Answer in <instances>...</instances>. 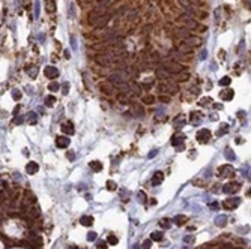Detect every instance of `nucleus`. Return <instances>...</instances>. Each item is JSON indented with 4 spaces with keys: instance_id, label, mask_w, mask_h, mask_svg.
<instances>
[{
    "instance_id": "21",
    "label": "nucleus",
    "mask_w": 251,
    "mask_h": 249,
    "mask_svg": "<svg viewBox=\"0 0 251 249\" xmlns=\"http://www.w3.org/2000/svg\"><path fill=\"white\" fill-rule=\"evenodd\" d=\"M184 44H187L188 47H197V45H200V39L198 38H193V36H189L187 39H184Z\"/></svg>"
},
{
    "instance_id": "61",
    "label": "nucleus",
    "mask_w": 251,
    "mask_h": 249,
    "mask_svg": "<svg viewBox=\"0 0 251 249\" xmlns=\"http://www.w3.org/2000/svg\"><path fill=\"white\" fill-rule=\"evenodd\" d=\"M211 120H218V116L217 114H211Z\"/></svg>"
},
{
    "instance_id": "16",
    "label": "nucleus",
    "mask_w": 251,
    "mask_h": 249,
    "mask_svg": "<svg viewBox=\"0 0 251 249\" xmlns=\"http://www.w3.org/2000/svg\"><path fill=\"white\" fill-rule=\"evenodd\" d=\"M164 180V173L162 171H157L153 176H152V180H150V185L152 186H159Z\"/></svg>"
},
{
    "instance_id": "18",
    "label": "nucleus",
    "mask_w": 251,
    "mask_h": 249,
    "mask_svg": "<svg viewBox=\"0 0 251 249\" xmlns=\"http://www.w3.org/2000/svg\"><path fill=\"white\" fill-rule=\"evenodd\" d=\"M60 128H62V131L65 132V134H68V135H72L74 132H75V128H74V123L72 122H65Z\"/></svg>"
},
{
    "instance_id": "55",
    "label": "nucleus",
    "mask_w": 251,
    "mask_h": 249,
    "mask_svg": "<svg viewBox=\"0 0 251 249\" xmlns=\"http://www.w3.org/2000/svg\"><path fill=\"white\" fill-rule=\"evenodd\" d=\"M193 240H194L193 236H185V237H184V242H185V243H191Z\"/></svg>"
},
{
    "instance_id": "45",
    "label": "nucleus",
    "mask_w": 251,
    "mask_h": 249,
    "mask_svg": "<svg viewBox=\"0 0 251 249\" xmlns=\"http://www.w3.org/2000/svg\"><path fill=\"white\" fill-rule=\"evenodd\" d=\"M87 240H89V242L96 240V233H95V231H90V233H87Z\"/></svg>"
},
{
    "instance_id": "29",
    "label": "nucleus",
    "mask_w": 251,
    "mask_h": 249,
    "mask_svg": "<svg viewBox=\"0 0 251 249\" xmlns=\"http://www.w3.org/2000/svg\"><path fill=\"white\" fill-rule=\"evenodd\" d=\"M224 158H226L227 161H235V159H236L235 153H233V150H232L230 147H226V149H224Z\"/></svg>"
},
{
    "instance_id": "50",
    "label": "nucleus",
    "mask_w": 251,
    "mask_h": 249,
    "mask_svg": "<svg viewBox=\"0 0 251 249\" xmlns=\"http://www.w3.org/2000/svg\"><path fill=\"white\" fill-rule=\"evenodd\" d=\"M110 89H111L110 86H102V89H101V90H102V93H105V95H111L113 92H111Z\"/></svg>"
},
{
    "instance_id": "36",
    "label": "nucleus",
    "mask_w": 251,
    "mask_h": 249,
    "mask_svg": "<svg viewBox=\"0 0 251 249\" xmlns=\"http://www.w3.org/2000/svg\"><path fill=\"white\" fill-rule=\"evenodd\" d=\"M107 243H108V245H117V243H119V239H117L114 234H110L108 239H107Z\"/></svg>"
},
{
    "instance_id": "11",
    "label": "nucleus",
    "mask_w": 251,
    "mask_h": 249,
    "mask_svg": "<svg viewBox=\"0 0 251 249\" xmlns=\"http://www.w3.org/2000/svg\"><path fill=\"white\" fill-rule=\"evenodd\" d=\"M129 111H131L132 116H135V117H143V116H144L143 107L138 102H131V105H129Z\"/></svg>"
},
{
    "instance_id": "40",
    "label": "nucleus",
    "mask_w": 251,
    "mask_h": 249,
    "mask_svg": "<svg viewBox=\"0 0 251 249\" xmlns=\"http://www.w3.org/2000/svg\"><path fill=\"white\" fill-rule=\"evenodd\" d=\"M137 200L140 201L141 204H144V203H146V194H144L143 191H140V192L137 194Z\"/></svg>"
},
{
    "instance_id": "60",
    "label": "nucleus",
    "mask_w": 251,
    "mask_h": 249,
    "mask_svg": "<svg viewBox=\"0 0 251 249\" xmlns=\"http://www.w3.org/2000/svg\"><path fill=\"white\" fill-rule=\"evenodd\" d=\"M157 153H158V150H153V152H150L148 156H149V158H153V156H157Z\"/></svg>"
},
{
    "instance_id": "48",
    "label": "nucleus",
    "mask_w": 251,
    "mask_h": 249,
    "mask_svg": "<svg viewBox=\"0 0 251 249\" xmlns=\"http://www.w3.org/2000/svg\"><path fill=\"white\" fill-rule=\"evenodd\" d=\"M150 245H152V240H150V239H149V240H144L141 249H150Z\"/></svg>"
},
{
    "instance_id": "3",
    "label": "nucleus",
    "mask_w": 251,
    "mask_h": 249,
    "mask_svg": "<svg viewBox=\"0 0 251 249\" xmlns=\"http://www.w3.org/2000/svg\"><path fill=\"white\" fill-rule=\"evenodd\" d=\"M184 141H185V135L182 134V132H178V134H175L171 137V146L176 147L178 152H182V150L185 149Z\"/></svg>"
},
{
    "instance_id": "20",
    "label": "nucleus",
    "mask_w": 251,
    "mask_h": 249,
    "mask_svg": "<svg viewBox=\"0 0 251 249\" xmlns=\"http://www.w3.org/2000/svg\"><path fill=\"white\" fill-rule=\"evenodd\" d=\"M155 75H157L159 80H168L170 77H171V74L168 72V71H166L164 68H159V69H157V72H155Z\"/></svg>"
},
{
    "instance_id": "32",
    "label": "nucleus",
    "mask_w": 251,
    "mask_h": 249,
    "mask_svg": "<svg viewBox=\"0 0 251 249\" xmlns=\"http://www.w3.org/2000/svg\"><path fill=\"white\" fill-rule=\"evenodd\" d=\"M178 50H179V53H182V54H189L193 48H191V47H188L187 44H182V45H179Z\"/></svg>"
},
{
    "instance_id": "58",
    "label": "nucleus",
    "mask_w": 251,
    "mask_h": 249,
    "mask_svg": "<svg viewBox=\"0 0 251 249\" xmlns=\"http://www.w3.org/2000/svg\"><path fill=\"white\" fill-rule=\"evenodd\" d=\"M68 92H69V84L65 83V84H63V95H66Z\"/></svg>"
},
{
    "instance_id": "54",
    "label": "nucleus",
    "mask_w": 251,
    "mask_h": 249,
    "mask_svg": "<svg viewBox=\"0 0 251 249\" xmlns=\"http://www.w3.org/2000/svg\"><path fill=\"white\" fill-rule=\"evenodd\" d=\"M153 101H155V98H153V96H148V98H144V102H146V104H152Z\"/></svg>"
},
{
    "instance_id": "7",
    "label": "nucleus",
    "mask_w": 251,
    "mask_h": 249,
    "mask_svg": "<svg viewBox=\"0 0 251 249\" xmlns=\"http://www.w3.org/2000/svg\"><path fill=\"white\" fill-rule=\"evenodd\" d=\"M110 20V15H101V17H95V18H89V23L95 27H102V26H105L107 21Z\"/></svg>"
},
{
    "instance_id": "26",
    "label": "nucleus",
    "mask_w": 251,
    "mask_h": 249,
    "mask_svg": "<svg viewBox=\"0 0 251 249\" xmlns=\"http://www.w3.org/2000/svg\"><path fill=\"white\" fill-rule=\"evenodd\" d=\"M89 167H90L92 173H99V171L102 170V164H101L99 161H92V162L89 164Z\"/></svg>"
},
{
    "instance_id": "10",
    "label": "nucleus",
    "mask_w": 251,
    "mask_h": 249,
    "mask_svg": "<svg viewBox=\"0 0 251 249\" xmlns=\"http://www.w3.org/2000/svg\"><path fill=\"white\" fill-rule=\"evenodd\" d=\"M239 203H241V198H238V197H230V198H227V200H224L223 207L227 209V210H235Z\"/></svg>"
},
{
    "instance_id": "4",
    "label": "nucleus",
    "mask_w": 251,
    "mask_h": 249,
    "mask_svg": "<svg viewBox=\"0 0 251 249\" xmlns=\"http://www.w3.org/2000/svg\"><path fill=\"white\" fill-rule=\"evenodd\" d=\"M162 68L166 69V71H168V72H170L171 75L180 74V72L184 71V66L180 65V63H178V62H167V63H164V65H162Z\"/></svg>"
},
{
    "instance_id": "13",
    "label": "nucleus",
    "mask_w": 251,
    "mask_h": 249,
    "mask_svg": "<svg viewBox=\"0 0 251 249\" xmlns=\"http://www.w3.org/2000/svg\"><path fill=\"white\" fill-rule=\"evenodd\" d=\"M95 62H96L98 65H101V66H110L111 65V57L102 53V54L95 56Z\"/></svg>"
},
{
    "instance_id": "12",
    "label": "nucleus",
    "mask_w": 251,
    "mask_h": 249,
    "mask_svg": "<svg viewBox=\"0 0 251 249\" xmlns=\"http://www.w3.org/2000/svg\"><path fill=\"white\" fill-rule=\"evenodd\" d=\"M209 138H211V131L209 129H200L197 132V141L200 144H205V143H207L209 141Z\"/></svg>"
},
{
    "instance_id": "44",
    "label": "nucleus",
    "mask_w": 251,
    "mask_h": 249,
    "mask_svg": "<svg viewBox=\"0 0 251 249\" xmlns=\"http://www.w3.org/2000/svg\"><path fill=\"white\" fill-rule=\"evenodd\" d=\"M107 189H108V191H114V189H116V183H114L113 180H108V182H107Z\"/></svg>"
},
{
    "instance_id": "53",
    "label": "nucleus",
    "mask_w": 251,
    "mask_h": 249,
    "mask_svg": "<svg viewBox=\"0 0 251 249\" xmlns=\"http://www.w3.org/2000/svg\"><path fill=\"white\" fill-rule=\"evenodd\" d=\"M209 207H211V210H218L220 204L218 203H212V204H209Z\"/></svg>"
},
{
    "instance_id": "46",
    "label": "nucleus",
    "mask_w": 251,
    "mask_h": 249,
    "mask_svg": "<svg viewBox=\"0 0 251 249\" xmlns=\"http://www.w3.org/2000/svg\"><path fill=\"white\" fill-rule=\"evenodd\" d=\"M98 249H108V243L101 240V242H98Z\"/></svg>"
},
{
    "instance_id": "15",
    "label": "nucleus",
    "mask_w": 251,
    "mask_h": 249,
    "mask_svg": "<svg viewBox=\"0 0 251 249\" xmlns=\"http://www.w3.org/2000/svg\"><path fill=\"white\" fill-rule=\"evenodd\" d=\"M44 74H45V77H47V78H50V80H54V78H57V77H59V71H57L54 66H47V68L44 69Z\"/></svg>"
},
{
    "instance_id": "43",
    "label": "nucleus",
    "mask_w": 251,
    "mask_h": 249,
    "mask_svg": "<svg viewBox=\"0 0 251 249\" xmlns=\"http://www.w3.org/2000/svg\"><path fill=\"white\" fill-rule=\"evenodd\" d=\"M230 83H232V80H230L229 77H224V78L220 80V84H221V86H229Z\"/></svg>"
},
{
    "instance_id": "56",
    "label": "nucleus",
    "mask_w": 251,
    "mask_h": 249,
    "mask_svg": "<svg viewBox=\"0 0 251 249\" xmlns=\"http://www.w3.org/2000/svg\"><path fill=\"white\" fill-rule=\"evenodd\" d=\"M66 156H68V159H69V161H75V155H74L72 152H68V153H66Z\"/></svg>"
},
{
    "instance_id": "35",
    "label": "nucleus",
    "mask_w": 251,
    "mask_h": 249,
    "mask_svg": "<svg viewBox=\"0 0 251 249\" xmlns=\"http://www.w3.org/2000/svg\"><path fill=\"white\" fill-rule=\"evenodd\" d=\"M44 101H45V105H47V107H53V105L56 104V98H54V96H45Z\"/></svg>"
},
{
    "instance_id": "23",
    "label": "nucleus",
    "mask_w": 251,
    "mask_h": 249,
    "mask_svg": "<svg viewBox=\"0 0 251 249\" xmlns=\"http://www.w3.org/2000/svg\"><path fill=\"white\" fill-rule=\"evenodd\" d=\"M189 120H191L193 124H198L202 122V114L197 113V111H193L191 114H189Z\"/></svg>"
},
{
    "instance_id": "33",
    "label": "nucleus",
    "mask_w": 251,
    "mask_h": 249,
    "mask_svg": "<svg viewBox=\"0 0 251 249\" xmlns=\"http://www.w3.org/2000/svg\"><path fill=\"white\" fill-rule=\"evenodd\" d=\"M159 225H161L164 230H168V228L171 227V222H170V219H168V218H164V219H161V221H159Z\"/></svg>"
},
{
    "instance_id": "30",
    "label": "nucleus",
    "mask_w": 251,
    "mask_h": 249,
    "mask_svg": "<svg viewBox=\"0 0 251 249\" xmlns=\"http://www.w3.org/2000/svg\"><path fill=\"white\" fill-rule=\"evenodd\" d=\"M162 239H164V233H161V231H153V233L150 234L152 242H161Z\"/></svg>"
},
{
    "instance_id": "9",
    "label": "nucleus",
    "mask_w": 251,
    "mask_h": 249,
    "mask_svg": "<svg viewBox=\"0 0 251 249\" xmlns=\"http://www.w3.org/2000/svg\"><path fill=\"white\" fill-rule=\"evenodd\" d=\"M239 189H241V185L238 182H232V183H227V185L223 186V192L224 194H229V195L236 194Z\"/></svg>"
},
{
    "instance_id": "51",
    "label": "nucleus",
    "mask_w": 251,
    "mask_h": 249,
    "mask_svg": "<svg viewBox=\"0 0 251 249\" xmlns=\"http://www.w3.org/2000/svg\"><path fill=\"white\" fill-rule=\"evenodd\" d=\"M159 99H161V102H164V104H168V102H170V98H168V96H164V95L159 96Z\"/></svg>"
},
{
    "instance_id": "34",
    "label": "nucleus",
    "mask_w": 251,
    "mask_h": 249,
    "mask_svg": "<svg viewBox=\"0 0 251 249\" xmlns=\"http://www.w3.org/2000/svg\"><path fill=\"white\" fill-rule=\"evenodd\" d=\"M131 92H132L135 96H140V95H141V86H138V84H131Z\"/></svg>"
},
{
    "instance_id": "2",
    "label": "nucleus",
    "mask_w": 251,
    "mask_h": 249,
    "mask_svg": "<svg viewBox=\"0 0 251 249\" xmlns=\"http://www.w3.org/2000/svg\"><path fill=\"white\" fill-rule=\"evenodd\" d=\"M180 24H184L187 29H194V30H205L203 26H200V23L193 20V17H187V15H182V17H179V20H178Z\"/></svg>"
},
{
    "instance_id": "64",
    "label": "nucleus",
    "mask_w": 251,
    "mask_h": 249,
    "mask_svg": "<svg viewBox=\"0 0 251 249\" xmlns=\"http://www.w3.org/2000/svg\"><path fill=\"white\" fill-rule=\"evenodd\" d=\"M202 59H206V51H202V56H200Z\"/></svg>"
},
{
    "instance_id": "39",
    "label": "nucleus",
    "mask_w": 251,
    "mask_h": 249,
    "mask_svg": "<svg viewBox=\"0 0 251 249\" xmlns=\"http://www.w3.org/2000/svg\"><path fill=\"white\" fill-rule=\"evenodd\" d=\"M29 122H30V124H36V122H38L36 113H30V114H29Z\"/></svg>"
},
{
    "instance_id": "37",
    "label": "nucleus",
    "mask_w": 251,
    "mask_h": 249,
    "mask_svg": "<svg viewBox=\"0 0 251 249\" xmlns=\"http://www.w3.org/2000/svg\"><path fill=\"white\" fill-rule=\"evenodd\" d=\"M59 89H60V84L56 83V81H53V83L48 84V90H50V92H57Z\"/></svg>"
},
{
    "instance_id": "27",
    "label": "nucleus",
    "mask_w": 251,
    "mask_h": 249,
    "mask_svg": "<svg viewBox=\"0 0 251 249\" xmlns=\"http://www.w3.org/2000/svg\"><path fill=\"white\" fill-rule=\"evenodd\" d=\"M93 216H83L81 219H80V224L83 225V227H92V224H93Z\"/></svg>"
},
{
    "instance_id": "42",
    "label": "nucleus",
    "mask_w": 251,
    "mask_h": 249,
    "mask_svg": "<svg viewBox=\"0 0 251 249\" xmlns=\"http://www.w3.org/2000/svg\"><path fill=\"white\" fill-rule=\"evenodd\" d=\"M54 2H53V0H47V12H54Z\"/></svg>"
},
{
    "instance_id": "49",
    "label": "nucleus",
    "mask_w": 251,
    "mask_h": 249,
    "mask_svg": "<svg viewBox=\"0 0 251 249\" xmlns=\"http://www.w3.org/2000/svg\"><path fill=\"white\" fill-rule=\"evenodd\" d=\"M227 131H229V124H227V123H224L223 126H221V129L218 131V134H217V135H221L223 132H227Z\"/></svg>"
},
{
    "instance_id": "52",
    "label": "nucleus",
    "mask_w": 251,
    "mask_h": 249,
    "mask_svg": "<svg viewBox=\"0 0 251 249\" xmlns=\"http://www.w3.org/2000/svg\"><path fill=\"white\" fill-rule=\"evenodd\" d=\"M74 15H75V12H74V5H71V6H69V18H74Z\"/></svg>"
},
{
    "instance_id": "19",
    "label": "nucleus",
    "mask_w": 251,
    "mask_h": 249,
    "mask_svg": "<svg viewBox=\"0 0 251 249\" xmlns=\"http://www.w3.org/2000/svg\"><path fill=\"white\" fill-rule=\"evenodd\" d=\"M38 171H39V165L36 162H29L27 165H26V173H27V174L33 176V174H36Z\"/></svg>"
},
{
    "instance_id": "28",
    "label": "nucleus",
    "mask_w": 251,
    "mask_h": 249,
    "mask_svg": "<svg viewBox=\"0 0 251 249\" xmlns=\"http://www.w3.org/2000/svg\"><path fill=\"white\" fill-rule=\"evenodd\" d=\"M226 224H227V218L226 216H224V215L217 216V219H215V225L220 227V228H223V227H226Z\"/></svg>"
},
{
    "instance_id": "57",
    "label": "nucleus",
    "mask_w": 251,
    "mask_h": 249,
    "mask_svg": "<svg viewBox=\"0 0 251 249\" xmlns=\"http://www.w3.org/2000/svg\"><path fill=\"white\" fill-rule=\"evenodd\" d=\"M23 122H24V117H23V116H21V117H17L14 123H15V124H21Z\"/></svg>"
},
{
    "instance_id": "1",
    "label": "nucleus",
    "mask_w": 251,
    "mask_h": 249,
    "mask_svg": "<svg viewBox=\"0 0 251 249\" xmlns=\"http://www.w3.org/2000/svg\"><path fill=\"white\" fill-rule=\"evenodd\" d=\"M33 204H36V197H35V194L32 191H24L23 192V197H21V206L18 207L20 212H24L27 207L33 206Z\"/></svg>"
},
{
    "instance_id": "62",
    "label": "nucleus",
    "mask_w": 251,
    "mask_h": 249,
    "mask_svg": "<svg viewBox=\"0 0 251 249\" xmlns=\"http://www.w3.org/2000/svg\"><path fill=\"white\" fill-rule=\"evenodd\" d=\"M35 9H36V17L39 15V3H36V6H35Z\"/></svg>"
},
{
    "instance_id": "14",
    "label": "nucleus",
    "mask_w": 251,
    "mask_h": 249,
    "mask_svg": "<svg viewBox=\"0 0 251 249\" xmlns=\"http://www.w3.org/2000/svg\"><path fill=\"white\" fill-rule=\"evenodd\" d=\"M187 123V116L185 114H179L175 117V120H173V126H175L176 129H182L185 126Z\"/></svg>"
},
{
    "instance_id": "38",
    "label": "nucleus",
    "mask_w": 251,
    "mask_h": 249,
    "mask_svg": "<svg viewBox=\"0 0 251 249\" xmlns=\"http://www.w3.org/2000/svg\"><path fill=\"white\" fill-rule=\"evenodd\" d=\"M209 104H212V99H211V98H202V99L198 101V105H202V107H207Z\"/></svg>"
},
{
    "instance_id": "63",
    "label": "nucleus",
    "mask_w": 251,
    "mask_h": 249,
    "mask_svg": "<svg viewBox=\"0 0 251 249\" xmlns=\"http://www.w3.org/2000/svg\"><path fill=\"white\" fill-rule=\"evenodd\" d=\"M214 107H215V108H217V110H221V108H223V105H220V104H215Z\"/></svg>"
},
{
    "instance_id": "17",
    "label": "nucleus",
    "mask_w": 251,
    "mask_h": 249,
    "mask_svg": "<svg viewBox=\"0 0 251 249\" xmlns=\"http://www.w3.org/2000/svg\"><path fill=\"white\" fill-rule=\"evenodd\" d=\"M69 143H71V140L68 137H56V146L59 149H66L69 146Z\"/></svg>"
},
{
    "instance_id": "25",
    "label": "nucleus",
    "mask_w": 251,
    "mask_h": 249,
    "mask_svg": "<svg viewBox=\"0 0 251 249\" xmlns=\"http://www.w3.org/2000/svg\"><path fill=\"white\" fill-rule=\"evenodd\" d=\"M187 221H188V218L185 216V215H178V216H175V219H173V222L178 225V227H182V225H185L187 224Z\"/></svg>"
},
{
    "instance_id": "31",
    "label": "nucleus",
    "mask_w": 251,
    "mask_h": 249,
    "mask_svg": "<svg viewBox=\"0 0 251 249\" xmlns=\"http://www.w3.org/2000/svg\"><path fill=\"white\" fill-rule=\"evenodd\" d=\"M26 72H27L29 74V77H32V78H35V77H36L38 75V68L36 66H27V68H26Z\"/></svg>"
},
{
    "instance_id": "22",
    "label": "nucleus",
    "mask_w": 251,
    "mask_h": 249,
    "mask_svg": "<svg viewBox=\"0 0 251 249\" xmlns=\"http://www.w3.org/2000/svg\"><path fill=\"white\" fill-rule=\"evenodd\" d=\"M220 96H221L223 101H230L233 98V90H232V89H224V90L220 93Z\"/></svg>"
},
{
    "instance_id": "5",
    "label": "nucleus",
    "mask_w": 251,
    "mask_h": 249,
    "mask_svg": "<svg viewBox=\"0 0 251 249\" xmlns=\"http://www.w3.org/2000/svg\"><path fill=\"white\" fill-rule=\"evenodd\" d=\"M159 92H164V93H176L178 92V84L170 81L168 80H164V83L159 84Z\"/></svg>"
},
{
    "instance_id": "6",
    "label": "nucleus",
    "mask_w": 251,
    "mask_h": 249,
    "mask_svg": "<svg viewBox=\"0 0 251 249\" xmlns=\"http://www.w3.org/2000/svg\"><path fill=\"white\" fill-rule=\"evenodd\" d=\"M218 176L221 179H230V177L235 176V168L232 165H223L218 168Z\"/></svg>"
},
{
    "instance_id": "41",
    "label": "nucleus",
    "mask_w": 251,
    "mask_h": 249,
    "mask_svg": "<svg viewBox=\"0 0 251 249\" xmlns=\"http://www.w3.org/2000/svg\"><path fill=\"white\" fill-rule=\"evenodd\" d=\"M117 99H119V102H128V93H119L117 95Z\"/></svg>"
},
{
    "instance_id": "47",
    "label": "nucleus",
    "mask_w": 251,
    "mask_h": 249,
    "mask_svg": "<svg viewBox=\"0 0 251 249\" xmlns=\"http://www.w3.org/2000/svg\"><path fill=\"white\" fill-rule=\"evenodd\" d=\"M12 98L15 101H20V98H21V92H18V90H12Z\"/></svg>"
},
{
    "instance_id": "8",
    "label": "nucleus",
    "mask_w": 251,
    "mask_h": 249,
    "mask_svg": "<svg viewBox=\"0 0 251 249\" xmlns=\"http://www.w3.org/2000/svg\"><path fill=\"white\" fill-rule=\"evenodd\" d=\"M105 11H107V3H105V2H101V3H98V5L92 9L90 18H95V17H101V15L105 14Z\"/></svg>"
},
{
    "instance_id": "24",
    "label": "nucleus",
    "mask_w": 251,
    "mask_h": 249,
    "mask_svg": "<svg viewBox=\"0 0 251 249\" xmlns=\"http://www.w3.org/2000/svg\"><path fill=\"white\" fill-rule=\"evenodd\" d=\"M176 35H178V36H180V38H184V39H187V38L191 36V33H189V29H187V27L176 29Z\"/></svg>"
},
{
    "instance_id": "59",
    "label": "nucleus",
    "mask_w": 251,
    "mask_h": 249,
    "mask_svg": "<svg viewBox=\"0 0 251 249\" xmlns=\"http://www.w3.org/2000/svg\"><path fill=\"white\" fill-rule=\"evenodd\" d=\"M220 11H221V9H217V11H215V21H217V23L220 21Z\"/></svg>"
}]
</instances>
